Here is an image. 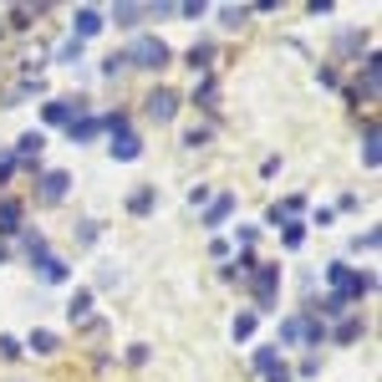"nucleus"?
I'll return each instance as SVG.
<instances>
[{
    "label": "nucleus",
    "instance_id": "nucleus-1",
    "mask_svg": "<svg viewBox=\"0 0 382 382\" xmlns=\"http://www.w3.org/2000/svg\"><path fill=\"white\" fill-rule=\"evenodd\" d=\"M128 61H133V67H163V61H168V46L158 41V36H143V41L128 51Z\"/></svg>",
    "mask_w": 382,
    "mask_h": 382
},
{
    "label": "nucleus",
    "instance_id": "nucleus-2",
    "mask_svg": "<svg viewBox=\"0 0 382 382\" xmlns=\"http://www.w3.org/2000/svg\"><path fill=\"white\" fill-rule=\"evenodd\" d=\"M138 153H143V143L123 128V117H112V158H123V163H128V158H138Z\"/></svg>",
    "mask_w": 382,
    "mask_h": 382
},
{
    "label": "nucleus",
    "instance_id": "nucleus-3",
    "mask_svg": "<svg viewBox=\"0 0 382 382\" xmlns=\"http://www.w3.org/2000/svg\"><path fill=\"white\" fill-rule=\"evenodd\" d=\"M332 285H341L347 296H362V291H372V275H352L347 265H332Z\"/></svg>",
    "mask_w": 382,
    "mask_h": 382
},
{
    "label": "nucleus",
    "instance_id": "nucleus-4",
    "mask_svg": "<svg viewBox=\"0 0 382 382\" xmlns=\"http://www.w3.org/2000/svg\"><path fill=\"white\" fill-rule=\"evenodd\" d=\"M174 112H179V97H174V92H153V97H148V117H158V123H168Z\"/></svg>",
    "mask_w": 382,
    "mask_h": 382
},
{
    "label": "nucleus",
    "instance_id": "nucleus-5",
    "mask_svg": "<svg viewBox=\"0 0 382 382\" xmlns=\"http://www.w3.org/2000/svg\"><path fill=\"white\" fill-rule=\"evenodd\" d=\"M102 31V16H97V10H77V41H87V36H97Z\"/></svg>",
    "mask_w": 382,
    "mask_h": 382
},
{
    "label": "nucleus",
    "instance_id": "nucleus-6",
    "mask_svg": "<svg viewBox=\"0 0 382 382\" xmlns=\"http://www.w3.org/2000/svg\"><path fill=\"white\" fill-rule=\"evenodd\" d=\"M67 183H72L67 174H46V179H41V199H46V204H57L61 194H67Z\"/></svg>",
    "mask_w": 382,
    "mask_h": 382
},
{
    "label": "nucleus",
    "instance_id": "nucleus-7",
    "mask_svg": "<svg viewBox=\"0 0 382 382\" xmlns=\"http://www.w3.org/2000/svg\"><path fill=\"white\" fill-rule=\"evenodd\" d=\"M255 296H260V306H270V296H275V265H265L255 275Z\"/></svg>",
    "mask_w": 382,
    "mask_h": 382
},
{
    "label": "nucleus",
    "instance_id": "nucleus-8",
    "mask_svg": "<svg viewBox=\"0 0 382 382\" xmlns=\"http://www.w3.org/2000/svg\"><path fill=\"white\" fill-rule=\"evenodd\" d=\"M143 16H148L143 6H117V10H112V21H117V26H138Z\"/></svg>",
    "mask_w": 382,
    "mask_h": 382
},
{
    "label": "nucleus",
    "instance_id": "nucleus-9",
    "mask_svg": "<svg viewBox=\"0 0 382 382\" xmlns=\"http://www.w3.org/2000/svg\"><path fill=\"white\" fill-rule=\"evenodd\" d=\"M67 311H72V321H87V311H92V291H77Z\"/></svg>",
    "mask_w": 382,
    "mask_h": 382
},
{
    "label": "nucleus",
    "instance_id": "nucleus-10",
    "mask_svg": "<svg viewBox=\"0 0 382 382\" xmlns=\"http://www.w3.org/2000/svg\"><path fill=\"white\" fill-rule=\"evenodd\" d=\"M16 219H21V204L16 199H0V230H16Z\"/></svg>",
    "mask_w": 382,
    "mask_h": 382
},
{
    "label": "nucleus",
    "instance_id": "nucleus-11",
    "mask_svg": "<svg viewBox=\"0 0 382 382\" xmlns=\"http://www.w3.org/2000/svg\"><path fill=\"white\" fill-rule=\"evenodd\" d=\"M230 209H234L230 194H225V199H214V204H209V219H204V225H219V219H230Z\"/></svg>",
    "mask_w": 382,
    "mask_h": 382
},
{
    "label": "nucleus",
    "instance_id": "nucleus-12",
    "mask_svg": "<svg viewBox=\"0 0 382 382\" xmlns=\"http://www.w3.org/2000/svg\"><path fill=\"white\" fill-rule=\"evenodd\" d=\"M46 123H72V102H46Z\"/></svg>",
    "mask_w": 382,
    "mask_h": 382
},
{
    "label": "nucleus",
    "instance_id": "nucleus-13",
    "mask_svg": "<svg viewBox=\"0 0 382 382\" xmlns=\"http://www.w3.org/2000/svg\"><path fill=\"white\" fill-rule=\"evenodd\" d=\"M41 275H46V281H61L67 265H61V260H51V255H41Z\"/></svg>",
    "mask_w": 382,
    "mask_h": 382
},
{
    "label": "nucleus",
    "instance_id": "nucleus-14",
    "mask_svg": "<svg viewBox=\"0 0 382 382\" xmlns=\"http://www.w3.org/2000/svg\"><path fill=\"white\" fill-rule=\"evenodd\" d=\"M219 21H225L230 31H240V26H245V10H234V6H225V10H219Z\"/></svg>",
    "mask_w": 382,
    "mask_h": 382
},
{
    "label": "nucleus",
    "instance_id": "nucleus-15",
    "mask_svg": "<svg viewBox=\"0 0 382 382\" xmlns=\"http://www.w3.org/2000/svg\"><path fill=\"white\" fill-rule=\"evenodd\" d=\"M209 57H214V46H209V41H199V46H194V51H189V61H194V67H204V61H209Z\"/></svg>",
    "mask_w": 382,
    "mask_h": 382
},
{
    "label": "nucleus",
    "instance_id": "nucleus-16",
    "mask_svg": "<svg viewBox=\"0 0 382 382\" xmlns=\"http://www.w3.org/2000/svg\"><path fill=\"white\" fill-rule=\"evenodd\" d=\"M362 158H367V168H377V133H367V143H362Z\"/></svg>",
    "mask_w": 382,
    "mask_h": 382
},
{
    "label": "nucleus",
    "instance_id": "nucleus-17",
    "mask_svg": "<svg viewBox=\"0 0 382 382\" xmlns=\"http://www.w3.org/2000/svg\"><path fill=\"white\" fill-rule=\"evenodd\" d=\"M31 347H36V352H57V336H51V332H36Z\"/></svg>",
    "mask_w": 382,
    "mask_h": 382
},
{
    "label": "nucleus",
    "instance_id": "nucleus-18",
    "mask_svg": "<svg viewBox=\"0 0 382 382\" xmlns=\"http://www.w3.org/2000/svg\"><path fill=\"white\" fill-rule=\"evenodd\" d=\"M255 367H260V372H270V367H281V362H275L270 347H260V352H255Z\"/></svg>",
    "mask_w": 382,
    "mask_h": 382
},
{
    "label": "nucleus",
    "instance_id": "nucleus-19",
    "mask_svg": "<svg viewBox=\"0 0 382 382\" xmlns=\"http://www.w3.org/2000/svg\"><path fill=\"white\" fill-rule=\"evenodd\" d=\"M21 153H26V158L41 153V133H26V138H21Z\"/></svg>",
    "mask_w": 382,
    "mask_h": 382
},
{
    "label": "nucleus",
    "instance_id": "nucleus-20",
    "mask_svg": "<svg viewBox=\"0 0 382 382\" xmlns=\"http://www.w3.org/2000/svg\"><path fill=\"white\" fill-rule=\"evenodd\" d=\"M321 311H326V316H341V311H347V296H326Z\"/></svg>",
    "mask_w": 382,
    "mask_h": 382
},
{
    "label": "nucleus",
    "instance_id": "nucleus-21",
    "mask_svg": "<svg viewBox=\"0 0 382 382\" xmlns=\"http://www.w3.org/2000/svg\"><path fill=\"white\" fill-rule=\"evenodd\" d=\"M336 336H341V341H357V336H362V321H347V326H341Z\"/></svg>",
    "mask_w": 382,
    "mask_h": 382
},
{
    "label": "nucleus",
    "instance_id": "nucleus-22",
    "mask_svg": "<svg viewBox=\"0 0 382 382\" xmlns=\"http://www.w3.org/2000/svg\"><path fill=\"white\" fill-rule=\"evenodd\" d=\"M0 357H21V341H10V336H0Z\"/></svg>",
    "mask_w": 382,
    "mask_h": 382
}]
</instances>
